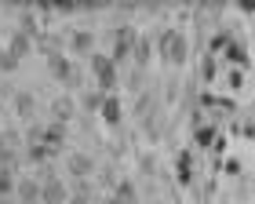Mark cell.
I'll return each mask as SVG.
<instances>
[{"instance_id":"obj_1","label":"cell","mask_w":255,"mask_h":204,"mask_svg":"<svg viewBox=\"0 0 255 204\" xmlns=\"http://www.w3.org/2000/svg\"><path fill=\"white\" fill-rule=\"evenodd\" d=\"M157 51H160V59H168L171 66H182L190 59V40L182 37L179 29H164L157 37Z\"/></svg>"},{"instance_id":"obj_2","label":"cell","mask_w":255,"mask_h":204,"mask_svg":"<svg viewBox=\"0 0 255 204\" xmlns=\"http://www.w3.org/2000/svg\"><path fill=\"white\" fill-rule=\"evenodd\" d=\"M48 70H51L55 81H62L66 88H80V84H84V77H80L77 62L69 59V55H62V51H51V55H48Z\"/></svg>"},{"instance_id":"obj_3","label":"cell","mask_w":255,"mask_h":204,"mask_svg":"<svg viewBox=\"0 0 255 204\" xmlns=\"http://www.w3.org/2000/svg\"><path fill=\"white\" fill-rule=\"evenodd\" d=\"M88 66H91V77L99 81V88L102 92H110V88H117V62L110 59V55H91L88 59Z\"/></svg>"},{"instance_id":"obj_4","label":"cell","mask_w":255,"mask_h":204,"mask_svg":"<svg viewBox=\"0 0 255 204\" xmlns=\"http://www.w3.org/2000/svg\"><path fill=\"white\" fill-rule=\"evenodd\" d=\"M135 44H138L135 26H117V29H113V55H110V59L113 62H128L135 55Z\"/></svg>"},{"instance_id":"obj_5","label":"cell","mask_w":255,"mask_h":204,"mask_svg":"<svg viewBox=\"0 0 255 204\" xmlns=\"http://www.w3.org/2000/svg\"><path fill=\"white\" fill-rule=\"evenodd\" d=\"M66 172H69V179H95L99 161L91 153H69L66 157Z\"/></svg>"},{"instance_id":"obj_6","label":"cell","mask_w":255,"mask_h":204,"mask_svg":"<svg viewBox=\"0 0 255 204\" xmlns=\"http://www.w3.org/2000/svg\"><path fill=\"white\" fill-rule=\"evenodd\" d=\"M66 201H69V186L62 179H51L40 186V204H66Z\"/></svg>"},{"instance_id":"obj_7","label":"cell","mask_w":255,"mask_h":204,"mask_svg":"<svg viewBox=\"0 0 255 204\" xmlns=\"http://www.w3.org/2000/svg\"><path fill=\"white\" fill-rule=\"evenodd\" d=\"M69 55H95V33L91 29H77L73 37H69Z\"/></svg>"},{"instance_id":"obj_8","label":"cell","mask_w":255,"mask_h":204,"mask_svg":"<svg viewBox=\"0 0 255 204\" xmlns=\"http://www.w3.org/2000/svg\"><path fill=\"white\" fill-rule=\"evenodd\" d=\"M15 201L18 204H40V183L37 179H18L15 183Z\"/></svg>"},{"instance_id":"obj_9","label":"cell","mask_w":255,"mask_h":204,"mask_svg":"<svg viewBox=\"0 0 255 204\" xmlns=\"http://www.w3.org/2000/svg\"><path fill=\"white\" fill-rule=\"evenodd\" d=\"M11 106H15V113H18L22 120H33V117H37V99H33V92H15Z\"/></svg>"},{"instance_id":"obj_10","label":"cell","mask_w":255,"mask_h":204,"mask_svg":"<svg viewBox=\"0 0 255 204\" xmlns=\"http://www.w3.org/2000/svg\"><path fill=\"white\" fill-rule=\"evenodd\" d=\"M44 146H48L51 153H59L62 146H66V124H44Z\"/></svg>"},{"instance_id":"obj_11","label":"cell","mask_w":255,"mask_h":204,"mask_svg":"<svg viewBox=\"0 0 255 204\" xmlns=\"http://www.w3.org/2000/svg\"><path fill=\"white\" fill-rule=\"evenodd\" d=\"M77 113V102L69 99V95H59L51 102V117H55V124H69V117Z\"/></svg>"},{"instance_id":"obj_12","label":"cell","mask_w":255,"mask_h":204,"mask_svg":"<svg viewBox=\"0 0 255 204\" xmlns=\"http://www.w3.org/2000/svg\"><path fill=\"white\" fill-rule=\"evenodd\" d=\"M99 113H102V120H106L110 128H117V124L124 120V109H121V99L117 95H106V102H102Z\"/></svg>"},{"instance_id":"obj_13","label":"cell","mask_w":255,"mask_h":204,"mask_svg":"<svg viewBox=\"0 0 255 204\" xmlns=\"http://www.w3.org/2000/svg\"><path fill=\"white\" fill-rule=\"evenodd\" d=\"M113 201H121V204H135L138 201V186L131 183V179H121L117 186H113V194H110Z\"/></svg>"},{"instance_id":"obj_14","label":"cell","mask_w":255,"mask_h":204,"mask_svg":"<svg viewBox=\"0 0 255 204\" xmlns=\"http://www.w3.org/2000/svg\"><path fill=\"white\" fill-rule=\"evenodd\" d=\"M135 117H142V120L157 117V95H153V92L138 95V102H135Z\"/></svg>"},{"instance_id":"obj_15","label":"cell","mask_w":255,"mask_h":204,"mask_svg":"<svg viewBox=\"0 0 255 204\" xmlns=\"http://www.w3.org/2000/svg\"><path fill=\"white\" fill-rule=\"evenodd\" d=\"M102 102H106V92H95V88L80 95V106H84V113H99V109H102Z\"/></svg>"},{"instance_id":"obj_16","label":"cell","mask_w":255,"mask_h":204,"mask_svg":"<svg viewBox=\"0 0 255 204\" xmlns=\"http://www.w3.org/2000/svg\"><path fill=\"white\" fill-rule=\"evenodd\" d=\"M11 51H15L18 55V59H26V55L33 51V37H26V33H11Z\"/></svg>"},{"instance_id":"obj_17","label":"cell","mask_w":255,"mask_h":204,"mask_svg":"<svg viewBox=\"0 0 255 204\" xmlns=\"http://www.w3.org/2000/svg\"><path fill=\"white\" fill-rule=\"evenodd\" d=\"M22 161V153H18V146H0V168H7V172H15Z\"/></svg>"},{"instance_id":"obj_18","label":"cell","mask_w":255,"mask_h":204,"mask_svg":"<svg viewBox=\"0 0 255 204\" xmlns=\"http://www.w3.org/2000/svg\"><path fill=\"white\" fill-rule=\"evenodd\" d=\"M26 161L40 168V164L51 161V150H48V146H26Z\"/></svg>"},{"instance_id":"obj_19","label":"cell","mask_w":255,"mask_h":204,"mask_svg":"<svg viewBox=\"0 0 255 204\" xmlns=\"http://www.w3.org/2000/svg\"><path fill=\"white\" fill-rule=\"evenodd\" d=\"M95 179H99L102 186H110V190H113V186L121 183V175H117V168H113V164H102L99 172H95Z\"/></svg>"},{"instance_id":"obj_20","label":"cell","mask_w":255,"mask_h":204,"mask_svg":"<svg viewBox=\"0 0 255 204\" xmlns=\"http://www.w3.org/2000/svg\"><path fill=\"white\" fill-rule=\"evenodd\" d=\"M15 172H7V168H0V197H15Z\"/></svg>"},{"instance_id":"obj_21","label":"cell","mask_w":255,"mask_h":204,"mask_svg":"<svg viewBox=\"0 0 255 204\" xmlns=\"http://www.w3.org/2000/svg\"><path fill=\"white\" fill-rule=\"evenodd\" d=\"M22 142L26 146H44V124H29V128L22 131Z\"/></svg>"},{"instance_id":"obj_22","label":"cell","mask_w":255,"mask_h":204,"mask_svg":"<svg viewBox=\"0 0 255 204\" xmlns=\"http://www.w3.org/2000/svg\"><path fill=\"white\" fill-rule=\"evenodd\" d=\"M149 55H153V44H149V40H138V44H135V55H131V59L138 62V70L149 66Z\"/></svg>"},{"instance_id":"obj_23","label":"cell","mask_w":255,"mask_h":204,"mask_svg":"<svg viewBox=\"0 0 255 204\" xmlns=\"http://www.w3.org/2000/svg\"><path fill=\"white\" fill-rule=\"evenodd\" d=\"M18 62H22V59H18V55L11 51V48L0 51V73H15V70H18Z\"/></svg>"},{"instance_id":"obj_24","label":"cell","mask_w":255,"mask_h":204,"mask_svg":"<svg viewBox=\"0 0 255 204\" xmlns=\"http://www.w3.org/2000/svg\"><path fill=\"white\" fill-rule=\"evenodd\" d=\"M73 194H77V197H91V201H99V197H95V183H91V179H73Z\"/></svg>"},{"instance_id":"obj_25","label":"cell","mask_w":255,"mask_h":204,"mask_svg":"<svg viewBox=\"0 0 255 204\" xmlns=\"http://www.w3.org/2000/svg\"><path fill=\"white\" fill-rule=\"evenodd\" d=\"M18 142H22L18 131H0V146H18Z\"/></svg>"},{"instance_id":"obj_26","label":"cell","mask_w":255,"mask_h":204,"mask_svg":"<svg viewBox=\"0 0 255 204\" xmlns=\"http://www.w3.org/2000/svg\"><path fill=\"white\" fill-rule=\"evenodd\" d=\"M66 204H99V201H91V197H77V194H69Z\"/></svg>"},{"instance_id":"obj_27","label":"cell","mask_w":255,"mask_h":204,"mask_svg":"<svg viewBox=\"0 0 255 204\" xmlns=\"http://www.w3.org/2000/svg\"><path fill=\"white\" fill-rule=\"evenodd\" d=\"M138 164H142V172H146V175H153V157H142Z\"/></svg>"},{"instance_id":"obj_28","label":"cell","mask_w":255,"mask_h":204,"mask_svg":"<svg viewBox=\"0 0 255 204\" xmlns=\"http://www.w3.org/2000/svg\"><path fill=\"white\" fill-rule=\"evenodd\" d=\"M0 204H18L15 197H0Z\"/></svg>"},{"instance_id":"obj_29","label":"cell","mask_w":255,"mask_h":204,"mask_svg":"<svg viewBox=\"0 0 255 204\" xmlns=\"http://www.w3.org/2000/svg\"><path fill=\"white\" fill-rule=\"evenodd\" d=\"M102 204H121V201H113V197H106V201H102Z\"/></svg>"}]
</instances>
